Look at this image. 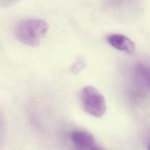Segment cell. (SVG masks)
Returning <instances> with one entry per match:
<instances>
[{
	"mask_svg": "<svg viewBox=\"0 0 150 150\" xmlns=\"http://www.w3.org/2000/svg\"><path fill=\"white\" fill-rule=\"evenodd\" d=\"M47 23L39 19L23 21L16 27V36L18 40L28 46L39 45L48 30Z\"/></svg>",
	"mask_w": 150,
	"mask_h": 150,
	"instance_id": "1",
	"label": "cell"
},
{
	"mask_svg": "<svg viewBox=\"0 0 150 150\" xmlns=\"http://www.w3.org/2000/svg\"><path fill=\"white\" fill-rule=\"evenodd\" d=\"M81 101L84 110L92 116L99 118L105 112V98L94 87L87 86L83 88Z\"/></svg>",
	"mask_w": 150,
	"mask_h": 150,
	"instance_id": "2",
	"label": "cell"
},
{
	"mask_svg": "<svg viewBox=\"0 0 150 150\" xmlns=\"http://www.w3.org/2000/svg\"><path fill=\"white\" fill-rule=\"evenodd\" d=\"M107 40L111 46L118 50L125 52L128 54H132L135 51V44L124 35L112 34L107 37Z\"/></svg>",
	"mask_w": 150,
	"mask_h": 150,
	"instance_id": "3",
	"label": "cell"
},
{
	"mask_svg": "<svg viewBox=\"0 0 150 150\" xmlns=\"http://www.w3.org/2000/svg\"><path fill=\"white\" fill-rule=\"evenodd\" d=\"M71 139L75 145L81 150L93 146L95 142L94 137L91 134L81 131L73 132Z\"/></svg>",
	"mask_w": 150,
	"mask_h": 150,
	"instance_id": "4",
	"label": "cell"
},
{
	"mask_svg": "<svg viewBox=\"0 0 150 150\" xmlns=\"http://www.w3.org/2000/svg\"><path fill=\"white\" fill-rule=\"evenodd\" d=\"M137 71L143 80L150 87V67L140 64L138 66Z\"/></svg>",
	"mask_w": 150,
	"mask_h": 150,
	"instance_id": "5",
	"label": "cell"
},
{
	"mask_svg": "<svg viewBox=\"0 0 150 150\" xmlns=\"http://www.w3.org/2000/svg\"><path fill=\"white\" fill-rule=\"evenodd\" d=\"M83 150H105V149L103 148H100V147H98V146H93L91 147H90L88 148L83 149Z\"/></svg>",
	"mask_w": 150,
	"mask_h": 150,
	"instance_id": "6",
	"label": "cell"
},
{
	"mask_svg": "<svg viewBox=\"0 0 150 150\" xmlns=\"http://www.w3.org/2000/svg\"><path fill=\"white\" fill-rule=\"evenodd\" d=\"M7 1H13V0H7Z\"/></svg>",
	"mask_w": 150,
	"mask_h": 150,
	"instance_id": "7",
	"label": "cell"
},
{
	"mask_svg": "<svg viewBox=\"0 0 150 150\" xmlns=\"http://www.w3.org/2000/svg\"><path fill=\"white\" fill-rule=\"evenodd\" d=\"M149 150H150V145H149Z\"/></svg>",
	"mask_w": 150,
	"mask_h": 150,
	"instance_id": "8",
	"label": "cell"
}]
</instances>
